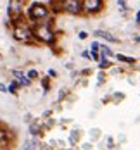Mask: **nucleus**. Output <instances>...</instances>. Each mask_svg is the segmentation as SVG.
<instances>
[{
  "label": "nucleus",
  "mask_w": 140,
  "mask_h": 150,
  "mask_svg": "<svg viewBox=\"0 0 140 150\" xmlns=\"http://www.w3.org/2000/svg\"><path fill=\"white\" fill-rule=\"evenodd\" d=\"M16 88H17V83H12V85L7 88V91H11V93H16Z\"/></svg>",
  "instance_id": "nucleus-11"
},
{
  "label": "nucleus",
  "mask_w": 140,
  "mask_h": 150,
  "mask_svg": "<svg viewBox=\"0 0 140 150\" xmlns=\"http://www.w3.org/2000/svg\"><path fill=\"white\" fill-rule=\"evenodd\" d=\"M118 60L126 62V64H133V62H135V59H131V57H126V55H121V54H118Z\"/></svg>",
  "instance_id": "nucleus-8"
},
{
  "label": "nucleus",
  "mask_w": 140,
  "mask_h": 150,
  "mask_svg": "<svg viewBox=\"0 0 140 150\" xmlns=\"http://www.w3.org/2000/svg\"><path fill=\"white\" fill-rule=\"evenodd\" d=\"M19 5H21L19 2H11V4H9L7 12H9V16H11L12 19H19V14H21V7H19Z\"/></svg>",
  "instance_id": "nucleus-6"
},
{
  "label": "nucleus",
  "mask_w": 140,
  "mask_h": 150,
  "mask_svg": "<svg viewBox=\"0 0 140 150\" xmlns=\"http://www.w3.org/2000/svg\"><path fill=\"white\" fill-rule=\"evenodd\" d=\"M97 50H99V43H97V42H93V43H92V52H97Z\"/></svg>",
  "instance_id": "nucleus-13"
},
{
  "label": "nucleus",
  "mask_w": 140,
  "mask_h": 150,
  "mask_svg": "<svg viewBox=\"0 0 140 150\" xmlns=\"http://www.w3.org/2000/svg\"><path fill=\"white\" fill-rule=\"evenodd\" d=\"M104 67H109V62H107V60H104V62H100V69H104Z\"/></svg>",
  "instance_id": "nucleus-14"
},
{
  "label": "nucleus",
  "mask_w": 140,
  "mask_h": 150,
  "mask_svg": "<svg viewBox=\"0 0 140 150\" xmlns=\"http://www.w3.org/2000/svg\"><path fill=\"white\" fill-rule=\"evenodd\" d=\"M35 36L42 42H54V35H52V30H50V24H43V26H38L36 31H35Z\"/></svg>",
  "instance_id": "nucleus-2"
},
{
  "label": "nucleus",
  "mask_w": 140,
  "mask_h": 150,
  "mask_svg": "<svg viewBox=\"0 0 140 150\" xmlns=\"http://www.w3.org/2000/svg\"><path fill=\"white\" fill-rule=\"evenodd\" d=\"M93 35H95V36H100V38H104V40H107V42H112V43H116V42H118V40H116V38H114L112 35H109L107 31L97 30L95 33H93Z\"/></svg>",
  "instance_id": "nucleus-7"
},
{
  "label": "nucleus",
  "mask_w": 140,
  "mask_h": 150,
  "mask_svg": "<svg viewBox=\"0 0 140 150\" xmlns=\"http://www.w3.org/2000/svg\"><path fill=\"white\" fill-rule=\"evenodd\" d=\"M28 16H30L31 21H42L48 16V9H47L43 4H33L28 11Z\"/></svg>",
  "instance_id": "nucleus-1"
},
{
  "label": "nucleus",
  "mask_w": 140,
  "mask_h": 150,
  "mask_svg": "<svg viewBox=\"0 0 140 150\" xmlns=\"http://www.w3.org/2000/svg\"><path fill=\"white\" fill-rule=\"evenodd\" d=\"M62 9L71 12V14H78L81 11V2L80 0H64L62 2Z\"/></svg>",
  "instance_id": "nucleus-4"
},
{
  "label": "nucleus",
  "mask_w": 140,
  "mask_h": 150,
  "mask_svg": "<svg viewBox=\"0 0 140 150\" xmlns=\"http://www.w3.org/2000/svg\"><path fill=\"white\" fill-rule=\"evenodd\" d=\"M36 76H38V73H36L35 69H31L30 73H28V79H33V78H36Z\"/></svg>",
  "instance_id": "nucleus-9"
},
{
  "label": "nucleus",
  "mask_w": 140,
  "mask_h": 150,
  "mask_svg": "<svg viewBox=\"0 0 140 150\" xmlns=\"http://www.w3.org/2000/svg\"><path fill=\"white\" fill-rule=\"evenodd\" d=\"M137 42H139V43H140V38H137Z\"/></svg>",
  "instance_id": "nucleus-18"
},
{
  "label": "nucleus",
  "mask_w": 140,
  "mask_h": 150,
  "mask_svg": "<svg viewBox=\"0 0 140 150\" xmlns=\"http://www.w3.org/2000/svg\"><path fill=\"white\" fill-rule=\"evenodd\" d=\"M14 76H16V78H17V79H21V81L24 79V74H23L21 71H14Z\"/></svg>",
  "instance_id": "nucleus-10"
},
{
  "label": "nucleus",
  "mask_w": 140,
  "mask_h": 150,
  "mask_svg": "<svg viewBox=\"0 0 140 150\" xmlns=\"http://www.w3.org/2000/svg\"><path fill=\"white\" fill-rule=\"evenodd\" d=\"M135 19H137V23H140V11L137 12V17H135Z\"/></svg>",
  "instance_id": "nucleus-17"
},
{
  "label": "nucleus",
  "mask_w": 140,
  "mask_h": 150,
  "mask_svg": "<svg viewBox=\"0 0 140 150\" xmlns=\"http://www.w3.org/2000/svg\"><path fill=\"white\" fill-rule=\"evenodd\" d=\"M118 7H121V9H126V2H123V0H118Z\"/></svg>",
  "instance_id": "nucleus-12"
},
{
  "label": "nucleus",
  "mask_w": 140,
  "mask_h": 150,
  "mask_svg": "<svg viewBox=\"0 0 140 150\" xmlns=\"http://www.w3.org/2000/svg\"><path fill=\"white\" fill-rule=\"evenodd\" d=\"M87 38V33L85 31H80V40H85Z\"/></svg>",
  "instance_id": "nucleus-15"
},
{
  "label": "nucleus",
  "mask_w": 140,
  "mask_h": 150,
  "mask_svg": "<svg viewBox=\"0 0 140 150\" xmlns=\"http://www.w3.org/2000/svg\"><path fill=\"white\" fill-rule=\"evenodd\" d=\"M104 7V2L102 0H85L81 2V9H85L87 12H99L100 9Z\"/></svg>",
  "instance_id": "nucleus-3"
},
{
  "label": "nucleus",
  "mask_w": 140,
  "mask_h": 150,
  "mask_svg": "<svg viewBox=\"0 0 140 150\" xmlns=\"http://www.w3.org/2000/svg\"><path fill=\"white\" fill-rule=\"evenodd\" d=\"M14 36L17 40H23V42H30V38L33 36V33H31L28 28H24V26H17L14 31Z\"/></svg>",
  "instance_id": "nucleus-5"
},
{
  "label": "nucleus",
  "mask_w": 140,
  "mask_h": 150,
  "mask_svg": "<svg viewBox=\"0 0 140 150\" xmlns=\"http://www.w3.org/2000/svg\"><path fill=\"white\" fill-rule=\"evenodd\" d=\"M0 91H7V88H5V86H4L2 83H0Z\"/></svg>",
  "instance_id": "nucleus-16"
}]
</instances>
